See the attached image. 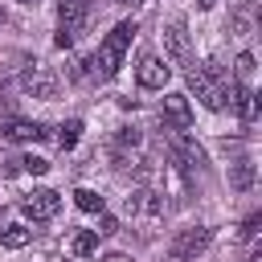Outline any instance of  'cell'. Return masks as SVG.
<instances>
[{
    "mask_svg": "<svg viewBox=\"0 0 262 262\" xmlns=\"http://www.w3.org/2000/svg\"><path fill=\"white\" fill-rule=\"evenodd\" d=\"M246 262H262V250H254V254H250V258H246Z\"/></svg>",
    "mask_w": 262,
    "mask_h": 262,
    "instance_id": "obj_23",
    "label": "cell"
},
{
    "mask_svg": "<svg viewBox=\"0 0 262 262\" xmlns=\"http://www.w3.org/2000/svg\"><path fill=\"white\" fill-rule=\"evenodd\" d=\"M57 16H61V25H57L53 45H57V49H70V45L86 33V20H90V0H61V4H57Z\"/></svg>",
    "mask_w": 262,
    "mask_h": 262,
    "instance_id": "obj_3",
    "label": "cell"
},
{
    "mask_svg": "<svg viewBox=\"0 0 262 262\" xmlns=\"http://www.w3.org/2000/svg\"><path fill=\"white\" fill-rule=\"evenodd\" d=\"M16 4H37V0H16Z\"/></svg>",
    "mask_w": 262,
    "mask_h": 262,
    "instance_id": "obj_25",
    "label": "cell"
},
{
    "mask_svg": "<svg viewBox=\"0 0 262 262\" xmlns=\"http://www.w3.org/2000/svg\"><path fill=\"white\" fill-rule=\"evenodd\" d=\"M233 106H237V115L246 119V123H254V115H258V102H254V90H250V82H237L233 86V98H229Z\"/></svg>",
    "mask_w": 262,
    "mask_h": 262,
    "instance_id": "obj_15",
    "label": "cell"
},
{
    "mask_svg": "<svg viewBox=\"0 0 262 262\" xmlns=\"http://www.w3.org/2000/svg\"><path fill=\"white\" fill-rule=\"evenodd\" d=\"M49 131L37 123V119H16V115H8V119H0V139H8V143H37V139H45Z\"/></svg>",
    "mask_w": 262,
    "mask_h": 262,
    "instance_id": "obj_9",
    "label": "cell"
},
{
    "mask_svg": "<svg viewBox=\"0 0 262 262\" xmlns=\"http://www.w3.org/2000/svg\"><path fill=\"white\" fill-rule=\"evenodd\" d=\"M57 209H61V196H57L53 188H33V192L20 201V213H25L29 221H49V217H57Z\"/></svg>",
    "mask_w": 262,
    "mask_h": 262,
    "instance_id": "obj_8",
    "label": "cell"
},
{
    "mask_svg": "<svg viewBox=\"0 0 262 262\" xmlns=\"http://www.w3.org/2000/svg\"><path fill=\"white\" fill-rule=\"evenodd\" d=\"M20 90L33 94V98H53V94H57V74H53L49 66L33 61V66L20 70Z\"/></svg>",
    "mask_w": 262,
    "mask_h": 262,
    "instance_id": "obj_7",
    "label": "cell"
},
{
    "mask_svg": "<svg viewBox=\"0 0 262 262\" xmlns=\"http://www.w3.org/2000/svg\"><path fill=\"white\" fill-rule=\"evenodd\" d=\"M250 74H254V57L242 53V57H237V82H250Z\"/></svg>",
    "mask_w": 262,
    "mask_h": 262,
    "instance_id": "obj_21",
    "label": "cell"
},
{
    "mask_svg": "<svg viewBox=\"0 0 262 262\" xmlns=\"http://www.w3.org/2000/svg\"><path fill=\"white\" fill-rule=\"evenodd\" d=\"M78 135H82V119H70V123H61V127H57V135H53V139H57V147H61V151H70V147L78 143Z\"/></svg>",
    "mask_w": 262,
    "mask_h": 262,
    "instance_id": "obj_19",
    "label": "cell"
},
{
    "mask_svg": "<svg viewBox=\"0 0 262 262\" xmlns=\"http://www.w3.org/2000/svg\"><path fill=\"white\" fill-rule=\"evenodd\" d=\"M0 94H4V86H0Z\"/></svg>",
    "mask_w": 262,
    "mask_h": 262,
    "instance_id": "obj_28",
    "label": "cell"
},
{
    "mask_svg": "<svg viewBox=\"0 0 262 262\" xmlns=\"http://www.w3.org/2000/svg\"><path fill=\"white\" fill-rule=\"evenodd\" d=\"M188 86L209 111H225L229 106V78H225V70L217 61H201V66L192 61L188 66Z\"/></svg>",
    "mask_w": 262,
    "mask_h": 262,
    "instance_id": "obj_1",
    "label": "cell"
},
{
    "mask_svg": "<svg viewBox=\"0 0 262 262\" xmlns=\"http://www.w3.org/2000/svg\"><path fill=\"white\" fill-rule=\"evenodd\" d=\"M123 209H127V217H131L135 225L147 229V225L164 221V209H168V205H164V192H156V188H135Z\"/></svg>",
    "mask_w": 262,
    "mask_h": 262,
    "instance_id": "obj_4",
    "label": "cell"
},
{
    "mask_svg": "<svg viewBox=\"0 0 262 262\" xmlns=\"http://www.w3.org/2000/svg\"><path fill=\"white\" fill-rule=\"evenodd\" d=\"M258 225H262V213H250V217H246V221H242V237H246V242H250V237H254V233H258Z\"/></svg>",
    "mask_w": 262,
    "mask_h": 262,
    "instance_id": "obj_22",
    "label": "cell"
},
{
    "mask_svg": "<svg viewBox=\"0 0 262 262\" xmlns=\"http://www.w3.org/2000/svg\"><path fill=\"white\" fill-rule=\"evenodd\" d=\"M164 53H168V61L172 66H192V45H188V33H184V25L180 20H172L168 29H164Z\"/></svg>",
    "mask_w": 262,
    "mask_h": 262,
    "instance_id": "obj_10",
    "label": "cell"
},
{
    "mask_svg": "<svg viewBox=\"0 0 262 262\" xmlns=\"http://www.w3.org/2000/svg\"><path fill=\"white\" fill-rule=\"evenodd\" d=\"M229 184H233L237 192H250V188H254V160H250V156H242V160L229 164Z\"/></svg>",
    "mask_w": 262,
    "mask_h": 262,
    "instance_id": "obj_14",
    "label": "cell"
},
{
    "mask_svg": "<svg viewBox=\"0 0 262 262\" xmlns=\"http://www.w3.org/2000/svg\"><path fill=\"white\" fill-rule=\"evenodd\" d=\"M196 4H201V8H213V4H217V0H196Z\"/></svg>",
    "mask_w": 262,
    "mask_h": 262,
    "instance_id": "obj_24",
    "label": "cell"
},
{
    "mask_svg": "<svg viewBox=\"0 0 262 262\" xmlns=\"http://www.w3.org/2000/svg\"><path fill=\"white\" fill-rule=\"evenodd\" d=\"M168 131V127H164ZM168 151H172V160H176V168L184 172V176H192L201 164H205V151L184 135V131H168Z\"/></svg>",
    "mask_w": 262,
    "mask_h": 262,
    "instance_id": "obj_6",
    "label": "cell"
},
{
    "mask_svg": "<svg viewBox=\"0 0 262 262\" xmlns=\"http://www.w3.org/2000/svg\"><path fill=\"white\" fill-rule=\"evenodd\" d=\"M74 205H78L82 213H106V201H102L94 188H78V192H74Z\"/></svg>",
    "mask_w": 262,
    "mask_h": 262,
    "instance_id": "obj_18",
    "label": "cell"
},
{
    "mask_svg": "<svg viewBox=\"0 0 262 262\" xmlns=\"http://www.w3.org/2000/svg\"><path fill=\"white\" fill-rule=\"evenodd\" d=\"M135 78H139V86H143V90H164V86H168V78H172V66H164L160 57H143V61H139V70H135Z\"/></svg>",
    "mask_w": 262,
    "mask_h": 262,
    "instance_id": "obj_12",
    "label": "cell"
},
{
    "mask_svg": "<svg viewBox=\"0 0 262 262\" xmlns=\"http://www.w3.org/2000/svg\"><path fill=\"white\" fill-rule=\"evenodd\" d=\"M160 119H164L172 131H188V127H192V102H188V94H164Z\"/></svg>",
    "mask_w": 262,
    "mask_h": 262,
    "instance_id": "obj_11",
    "label": "cell"
},
{
    "mask_svg": "<svg viewBox=\"0 0 262 262\" xmlns=\"http://www.w3.org/2000/svg\"><path fill=\"white\" fill-rule=\"evenodd\" d=\"M139 143H143V139H139V131H135V127H119V131H115V139H111V156H115L119 164H131V156L139 151Z\"/></svg>",
    "mask_w": 262,
    "mask_h": 262,
    "instance_id": "obj_13",
    "label": "cell"
},
{
    "mask_svg": "<svg viewBox=\"0 0 262 262\" xmlns=\"http://www.w3.org/2000/svg\"><path fill=\"white\" fill-rule=\"evenodd\" d=\"M29 237H33V229L29 225H4V233H0V246H8V250H20V246H29Z\"/></svg>",
    "mask_w": 262,
    "mask_h": 262,
    "instance_id": "obj_17",
    "label": "cell"
},
{
    "mask_svg": "<svg viewBox=\"0 0 262 262\" xmlns=\"http://www.w3.org/2000/svg\"><path fill=\"white\" fill-rule=\"evenodd\" d=\"M70 250H74V258H90V254L98 250V233H94V229H78V233L70 237Z\"/></svg>",
    "mask_w": 262,
    "mask_h": 262,
    "instance_id": "obj_16",
    "label": "cell"
},
{
    "mask_svg": "<svg viewBox=\"0 0 262 262\" xmlns=\"http://www.w3.org/2000/svg\"><path fill=\"white\" fill-rule=\"evenodd\" d=\"M209 237H213L209 225H188V229H180V233L168 242V262H192V258L209 246Z\"/></svg>",
    "mask_w": 262,
    "mask_h": 262,
    "instance_id": "obj_5",
    "label": "cell"
},
{
    "mask_svg": "<svg viewBox=\"0 0 262 262\" xmlns=\"http://www.w3.org/2000/svg\"><path fill=\"white\" fill-rule=\"evenodd\" d=\"M0 25H4V12H0Z\"/></svg>",
    "mask_w": 262,
    "mask_h": 262,
    "instance_id": "obj_27",
    "label": "cell"
},
{
    "mask_svg": "<svg viewBox=\"0 0 262 262\" xmlns=\"http://www.w3.org/2000/svg\"><path fill=\"white\" fill-rule=\"evenodd\" d=\"M131 37H135V25H131V20H119V25L102 37L98 53H94L86 66H90L98 78H115L119 66H123V57H127V49H131Z\"/></svg>",
    "mask_w": 262,
    "mask_h": 262,
    "instance_id": "obj_2",
    "label": "cell"
},
{
    "mask_svg": "<svg viewBox=\"0 0 262 262\" xmlns=\"http://www.w3.org/2000/svg\"><path fill=\"white\" fill-rule=\"evenodd\" d=\"M25 172H33V176H41V172H49V160H41V156H20L16 160Z\"/></svg>",
    "mask_w": 262,
    "mask_h": 262,
    "instance_id": "obj_20",
    "label": "cell"
},
{
    "mask_svg": "<svg viewBox=\"0 0 262 262\" xmlns=\"http://www.w3.org/2000/svg\"><path fill=\"white\" fill-rule=\"evenodd\" d=\"M119 4H139V0H119Z\"/></svg>",
    "mask_w": 262,
    "mask_h": 262,
    "instance_id": "obj_26",
    "label": "cell"
}]
</instances>
